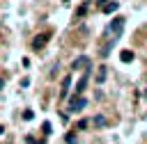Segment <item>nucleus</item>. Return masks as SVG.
<instances>
[{
    "mask_svg": "<svg viewBox=\"0 0 147 144\" xmlns=\"http://www.w3.org/2000/svg\"><path fill=\"white\" fill-rule=\"evenodd\" d=\"M115 43H117V41H115V39L110 37V41H108L106 46H101V50H99V53H101V57H108V53L113 50V46H115Z\"/></svg>",
    "mask_w": 147,
    "mask_h": 144,
    "instance_id": "1a4fd4ad",
    "label": "nucleus"
},
{
    "mask_svg": "<svg viewBox=\"0 0 147 144\" xmlns=\"http://www.w3.org/2000/svg\"><path fill=\"white\" fill-rule=\"evenodd\" d=\"M71 69H74V71H78V69H90V57H87V55L76 57V59L71 62Z\"/></svg>",
    "mask_w": 147,
    "mask_h": 144,
    "instance_id": "7ed1b4c3",
    "label": "nucleus"
},
{
    "mask_svg": "<svg viewBox=\"0 0 147 144\" xmlns=\"http://www.w3.org/2000/svg\"><path fill=\"white\" fill-rule=\"evenodd\" d=\"M133 57H136V55H133V50H129V48H124V50L119 53V59H122V62H133Z\"/></svg>",
    "mask_w": 147,
    "mask_h": 144,
    "instance_id": "9d476101",
    "label": "nucleus"
},
{
    "mask_svg": "<svg viewBox=\"0 0 147 144\" xmlns=\"http://www.w3.org/2000/svg\"><path fill=\"white\" fill-rule=\"evenodd\" d=\"M94 2H96V5H99V7H103V5H106V2H108V0H94Z\"/></svg>",
    "mask_w": 147,
    "mask_h": 144,
    "instance_id": "a211bd4d",
    "label": "nucleus"
},
{
    "mask_svg": "<svg viewBox=\"0 0 147 144\" xmlns=\"http://www.w3.org/2000/svg\"><path fill=\"white\" fill-rule=\"evenodd\" d=\"M46 43H48V34H37V39L32 41V48L39 50V48H44Z\"/></svg>",
    "mask_w": 147,
    "mask_h": 144,
    "instance_id": "39448f33",
    "label": "nucleus"
},
{
    "mask_svg": "<svg viewBox=\"0 0 147 144\" xmlns=\"http://www.w3.org/2000/svg\"><path fill=\"white\" fill-rule=\"evenodd\" d=\"M106 73H108V69H106V66H99V73H96V82H103V80H106Z\"/></svg>",
    "mask_w": 147,
    "mask_h": 144,
    "instance_id": "9b49d317",
    "label": "nucleus"
},
{
    "mask_svg": "<svg viewBox=\"0 0 147 144\" xmlns=\"http://www.w3.org/2000/svg\"><path fill=\"white\" fill-rule=\"evenodd\" d=\"M85 107H87V98H83V96H76V94H74V96H71V101H69V112H74V114H76V112H83Z\"/></svg>",
    "mask_w": 147,
    "mask_h": 144,
    "instance_id": "f03ea898",
    "label": "nucleus"
},
{
    "mask_svg": "<svg viewBox=\"0 0 147 144\" xmlns=\"http://www.w3.org/2000/svg\"><path fill=\"white\" fill-rule=\"evenodd\" d=\"M41 128H44V135H51V133H53V128H51V123H48V121H44V126H41Z\"/></svg>",
    "mask_w": 147,
    "mask_h": 144,
    "instance_id": "ddd939ff",
    "label": "nucleus"
},
{
    "mask_svg": "<svg viewBox=\"0 0 147 144\" xmlns=\"http://www.w3.org/2000/svg\"><path fill=\"white\" fill-rule=\"evenodd\" d=\"M90 123H92L94 128H103V126H106L108 121H106V117H103V114H94V119H92Z\"/></svg>",
    "mask_w": 147,
    "mask_h": 144,
    "instance_id": "6e6552de",
    "label": "nucleus"
},
{
    "mask_svg": "<svg viewBox=\"0 0 147 144\" xmlns=\"http://www.w3.org/2000/svg\"><path fill=\"white\" fill-rule=\"evenodd\" d=\"M85 11H87V5H80V7L76 9V16H85Z\"/></svg>",
    "mask_w": 147,
    "mask_h": 144,
    "instance_id": "f8f14e48",
    "label": "nucleus"
},
{
    "mask_svg": "<svg viewBox=\"0 0 147 144\" xmlns=\"http://www.w3.org/2000/svg\"><path fill=\"white\" fill-rule=\"evenodd\" d=\"M85 87H87V73H83V78L76 82V89H74V94H76V96H80V94L85 91Z\"/></svg>",
    "mask_w": 147,
    "mask_h": 144,
    "instance_id": "423d86ee",
    "label": "nucleus"
},
{
    "mask_svg": "<svg viewBox=\"0 0 147 144\" xmlns=\"http://www.w3.org/2000/svg\"><path fill=\"white\" fill-rule=\"evenodd\" d=\"M2 133H5V128H2V126H0V135H2Z\"/></svg>",
    "mask_w": 147,
    "mask_h": 144,
    "instance_id": "aec40b11",
    "label": "nucleus"
},
{
    "mask_svg": "<svg viewBox=\"0 0 147 144\" xmlns=\"http://www.w3.org/2000/svg\"><path fill=\"white\" fill-rule=\"evenodd\" d=\"M25 142H28V144H37V139H34L32 135H28V137H25Z\"/></svg>",
    "mask_w": 147,
    "mask_h": 144,
    "instance_id": "f3484780",
    "label": "nucleus"
},
{
    "mask_svg": "<svg viewBox=\"0 0 147 144\" xmlns=\"http://www.w3.org/2000/svg\"><path fill=\"white\" fill-rule=\"evenodd\" d=\"M117 9H119V2H106V5L101 7V11H103V14H115Z\"/></svg>",
    "mask_w": 147,
    "mask_h": 144,
    "instance_id": "0eeeda50",
    "label": "nucleus"
},
{
    "mask_svg": "<svg viewBox=\"0 0 147 144\" xmlns=\"http://www.w3.org/2000/svg\"><path fill=\"white\" fill-rule=\"evenodd\" d=\"M124 23H126V21H124V16H117V18H113V23L108 25V32L113 34V39H115V41H117V39L122 37V30H124Z\"/></svg>",
    "mask_w": 147,
    "mask_h": 144,
    "instance_id": "f257e3e1",
    "label": "nucleus"
},
{
    "mask_svg": "<svg viewBox=\"0 0 147 144\" xmlns=\"http://www.w3.org/2000/svg\"><path fill=\"white\" fill-rule=\"evenodd\" d=\"M32 117H34V114H32V112H30V110H25V112H23V119H28V121H30V119H32Z\"/></svg>",
    "mask_w": 147,
    "mask_h": 144,
    "instance_id": "dca6fc26",
    "label": "nucleus"
},
{
    "mask_svg": "<svg viewBox=\"0 0 147 144\" xmlns=\"http://www.w3.org/2000/svg\"><path fill=\"white\" fill-rule=\"evenodd\" d=\"M64 139H67V144H76V135H74V133H67Z\"/></svg>",
    "mask_w": 147,
    "mask_h": 144,
    "instance_id": "4468645a",
    "label": "nucleus"
},
{
    "mask_svg": "<svg viewBox=\"0 0 147 144\" xmlns=\"http://www.w3.org/2000/svg\"><path fill=\"white\" fill-rule=\"evenodd\" d=\"M2 87H5V80H2V78H0V89H2Z\"/></svg>",
    "mask_w": 147,
    "mask_h": 144,
    "instance_id": "6ab92c4d",
    "label": "nucleus"
},
{
    "mask_svg": "<svg viewBox=\"0 0 147 144\" xmlns=\"http://www.w3.org/2000/svg\"><path fill=\"white\" fill-rule=\"evenodd\" d=\"M87 126H90V121H87V119H80V121H78V128H80V130H85Z\"/></svg>",
    "mask_w": 147,
    "mask_h": 144,
    "instance_id": "2eb2a0df",
    "label": "nucleus"
},
{
    "mask_svg": "<svg viewBox=\"0 0 147 144\" xmlns=\"http://www.w3.org/2000/svg\"><path fill=\"white\" fill-rule=\"evenodd\" d=\"M69 89H71V75H64L62 78V87H60V101H64L69 96Z\"/></svg>",
    "mask_w": 147,
    "mask_h": 144,
    "instance_id": "20e7f679",
    "label": "nucleus"
}]
</instances>
